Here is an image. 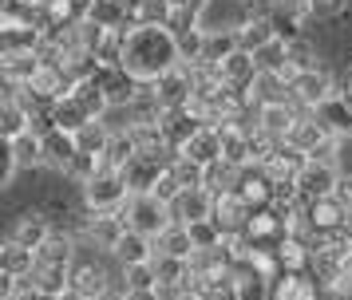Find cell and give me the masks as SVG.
I'll list each match as a JSON object with an SVG mask.
<instances>
[{"instance_id": "cell-1", "label": "cell", "mask_w": 352, "mask_h": 300, "mask_svg": "<svg viewBox=\"0 0 352 300\" xmlns=\"http://www.w3.org/2000/svg\"><path fill=\"white\" fill-rule=\"evenodd\" d=\"M139 83H159L162 76H170L175 67H182L178 56V40L166 28H131L123 40V63Z\"/></svg>"}, {"instance_id": "cell-2", "label": "cell", "mask_w": 352, "mask_h": 300, "mask_svg": "<svg viewBox=\"0 0 352 300\" xmlns=\"http://www.w3.org/2000/svg\"><path fill=\"white\" fill-rule=\"evenodd\" d=\"M83 202L91 214H123L131 202V189L123 182V174L111 170V166H103V170L83 186Z\"/></svg>"}, {"instance_id": "cell-3", "label": "cell", "mask_w": 352, "mask_h": 300, "mask_svg": "<svg viewBox=\"0 0 352 300\" xmlns=\"http://www.w3.org/2000/svg\"><path fill=\"white\" fill-rule=\"evenodd\" d=\"M123 218H127V225L135 229V233L151 237V241H159L175 221H170V209L159 202V198H151V194H139V198H131L127 209H123Z\"/></svg>"}, {"instance_id": "cell-4", "label": "cell", "mask_w": 352, "mask_h": 300, "mask_svg": "<svg viewBox=\"0 0 352 300\" xmlns=\"http://www.w3.org/2000/svg\"><path fill=\"white\" fill-rule=\"evenodd\" d=\"M340 189V174H336L333 162H320V158H309V166L297 174V198L305 205L320 202V198H333Z\"/></svg>"}, {"instance_id": "cell-5", "label": "cell", "mask_w": 352, "mask_h": 300, "mask_svg": "<svg viewBox=\"0 0 352 300\" xmlns=\"http://www.w3.org/2000/svg\"><path fill=\"white\" fill-rule=\"evenodd\" d=\"M96 83H99V91L107 95L111 111L131 107V103L139 99V91H143V83L131 76L127 67H99V71H96Z\"/></svg>"}, {"instance_id": "cell-6", "label": "cell", "mask_w": 352, "mask_h": 300, "mask_svg": "<svg viewBox=\"0 0 352 300\" xmlns=\"http://www.w3.org/2000/svg\"><path fill=\"white\" fill-rule=\"evenodd\" d=\"M289 95H293V103H301V107L313 115L320 103H329V99L336 95V83H333V76H329L324 67H317V71H301V76L293 79Z\"/></svg>"}, {"instance_id": "cell-7", "label": "cell", "mask_w": 352, "mask_h": 300, "mask_svg": "<svg viewBox=\"0 0 352 300\" xmlns=\"http://www.w3.org/2000/svg\"><path fill=\"white\" fill-rule=\"evenodd\" d=\"M309 221H313L317 237H336V233H344V229H352V209L333 194V198L309 202Z\"/></svg>"}, {"instance_id": "cell-8", "label": "cell", "mask_w": 352, "mask_h": 300, "mask_svg": "<svg viewBox=\"0 0 352 300\" xmlns=\"http://www.w3.org/2000/svg\"><path fill=\"white\" fill-rule=\"evenodd\" d=\"M250 218H254V209L241 202L234 189L214 198V225L222 229L226 241H230V237H245V229H250Z\"/></svg>"}, {"instance_id": "cell-9", "label": "cell", "mask_w": 352, "mask_h": 300, "mask_svg": "<svg viewBox=\"0 0 352 300\" xmlns=\"http://www.w3.org/2000/svg\"><path fill=\"white\" fill-rule=\"evenodd\" d=\"M151 91H155V99H159L162 111L190 107V99H194V76H190V67H186V63H182V67H175L170 76H162L159 83H151Z\"/></svg>"}, {"instance_id": "cell-10", "label": "cell", "mask_w": 352, "mask_h": 300, "mask_svg": "<svg viewBox=\"0 0 352 300\" xmlns=\"http://www.w3.org/2000/svg\"><path fill=\"white\" fill-rule=\"evenodd\" d=\"M265 16H270L277 40L293 44V40H301V28H305V20H309V0H273V8Z\"/></svg>"}, {"instance_id": "cell-11", "label": "cell", "mask_w": 352, "mask_h": 300, "mask_svg": "<svg viewBox=\"0 0 352 300\" xmlns=\"http://www.w3.org/2000/svg\"><path fill=\"white\" fill-rule=\"evenodd\" d=\"M234 194H238L250 209H270L273 205V178L265 174V166L250 162V166H241V178H238V189H234Z\"/></svg>"}, {"instance_id": "cell-12", "label": "cell", "mask_w": 352, "mask_h": 300, "mask_svg": "<svg viewBox=\"0 0 352 300\" xmlns=\"http://www.w3.org/2000/svg\"><path fill=\"white\" fill-rule=\"evenodd\" d=\"M202 126H206V123H202L190 107L162 111V115H159V130H162V139H166V146H170V150H182V146H186V142H190Z\"/></svg>"}, {"instance_id": "cell-13", "label": "cell", "mask_w": 352, "mask_h": 300, "mask_svg": "<svg viewBox=\"0 0 352 300\" xmlns=\"http://www.w3.org/2000/svg\"><path fill=\"white\" fill-rule=\"evenodd\" d=\"M72 292L83 297V300L111 297V277H107V268L96 265V261H76V265H72Z\"/></svg>"}, {"instance_id": "cell-14", "label": "cell", "mask_w": 352, "mask_h": 300, "mask_svg": "<svg viewBox=\"0 0 352 300\" xmlns=\"http://www.w3.org/2000/svg\"><path fill=\"white\" fill-rule=\"evenodd\" d=\"M313 119H317L336 142H352V103L344 95H333L329 103H320V107L313 111Z\"/></svg>"}, {"instance_id": "cell-15", "label": "cell", "mask_w": 352, "mask_h": 300, "mask_svg": "<svg viewBox=\"0 0 352 300\" xmlns=\"http://www.w3.org/2000/svg\"><path fill=\"white\" fill-rule=\"evenodd\" d=\"M162 170H166V162H159V158H146V154H139L135 162H127V166H123L119 174H123V182H127L131 198H139V194H151V189L159 186Z\"/></svg>"}, {"instance_id": "cell-16", "label": "cell", "mask_w": 352, "mask_h": 300, "mask_svg": "<svg viewBox=\"0 0 352 300\" xmlns=\"http://www.w3.org/2000/svg\"><path fill=\"white\" fill-rule=\"evenodd\" d=\"M257 79H261V67H257V60L250 56V51H238V56H230V60L222 63V83L230 87V91L254 95Z\"/></svg>"}, {"instance_id": "cell-17", "label": "cell", "mask_w": 352, "mask_h": 300, "mask_svg": "<svg viewBox=\"0 0 352 300\" xmlns=\"http://www.w3.org/2000/svg\"><path fill=\"white\" fill-rule=\"evenodd\" d=\"M214 218V194L210 189H186L175 205H170V221L175 225H194V221Z\"/></svg>"}, {"instance_id": "cell-18", "label": "cell", "mask_w": 352, "mask_h": 300, "mask_svg": "<svg viewBox=\"0 0 352 300\" xmlns=\"http://www.w3.org/2000/svg\"><path fill=\"white\" fill-rule=\"evenodd\" d=\"M257 123L277 142H289L293 126L301 123V115H297V107H289V103H265V107H257Z\"/></svg>"}, {"instance_id": "cell-19", "label": "cell", "mask_w": 352, "mask_h": 300, "mask_svg": "<svg viewBox=\"0 0 352 300\" xmlns=\"http://www.w3.org/2000/svg\"><path fill=\"white\" fill-rule=\"evenodd\" d=\"M127 218L123 214H91V221H87V237L96 241L99 249H111L115 253V245L127 237Z\"/></svg>"}, {"instance_id": "cell-20", "label": "cell", "mask_w": 352, "mask_h": 300, "mask_svg": "<svg viewBox=\"0 0 352 300\" xmlns=\"http://www.w3.org/2000/svg\"><path fill=\"white\" fill-rule=\"evenodd\" d=\"M40 150H44V162L48 166H56V170H64L76 162V154H80V139L76 135H67V130H52L48 139H40Z\"/></svg>"}, {"instance_id": "cell-21", "label": "cell", "mask_w": 352, "mask_h": 300, "mask_svg": "<svg viewBox=\"0 0 352 300\" xmlns=\"http://www.w3.org/2000/svg\"><path fill=\"white\" fill-rule=\"evenodd\" d=\"M182 154L190 158V162H198V166L222 162V130H218V126H202V130L182 146Z\"/></svg>"}, {"instance_id": "cell-22", "label": "cell", "mask_w": 352, "mask_h": 300, "mask_svg": "<svg viewBox=\"0 0 352 300\" xmlns=\"http://www.w3.org/2000/svg\"><path fill=\"white\" fill-rule=\"evenodd\" d=\"M273 40H277V32H273L270 16H250V20L238 24V44H241V51H250V56L265 51Z\"/></svg>"}, {"instance_id": "cell-23", "label": "cell", "mask_w": 352, "mask_h": 300, "mask_svg": "<svg viewBox=\"0 0 352 300\" xmlns=\"http://www.w3.org/2000/svg\"><path fill=\"white\" fill-rule=\"evenodd\" d=\"M52 233H56V229L48 225V218H44V214H24V218L12 225L8 241H16V245H24V249H32V253H36Z\"/></svg>"}, {"instance_id": "cell-24", "label": "cell", "mask_w": 352, "mask_h": 300, "mask_svg": "<svg viewBox=\"0 0 352 300\" xmlns=\"http://www.w3.org/2000/svg\"><path fill=\"white\" fill-rule=\"evenodd\" d=\"M241 44H238V28H218V32H206V47H202V63L210 67H222L230 56H238Z\"/></svg>"}, {"instance_id": "cell-25", "label": "cell", "mask_w": 352, "mask_h": 300, "mask_svg": "<svg viewBox=\"0 0 352 300\" xmlns=\"http://www.w3.org/2000/svg\"><path fill=\"white\" fill-rule=\"evenodd\" d=\"M0 273L16 277V281H28L36 273V253L16 245V241H4V249H0Z\"/></svg>"}, {"instance_id": "cell-26", "label": "cell", "mask_w": 352, "mask_h": 300, "mask_svg": "<svg viewBox=\"0 0 352 300\" xmlns=\"http://www.w3.org/2000/svg\"><path fill=\"white\" fill-rule=\"evenodd\" d=\"M155 241L151 237H143V233H135V229H127V237L115 245V257L123 261V268H131V265H151L155 261Z\"/></svg>"}, {"instance_id": "cell-27", "label": "cell", "mask_w": 352, "mask_h": 300, "mask_svg": "<svg viewBox=\"0 0 352 300\" xmlns=\"http://www.w3.org/2000/svg\"><path fill=\"white\" fill-rule=\"evenodd\" d=\"M28 126H32V115H28V107L20 99H4L0 103V135H4V142L24 139Z\"/></svg>"}, {"instance_id": "cell-28", "label": "cell", "mask_w": 352, "mask_h": 300, "mask_svg": "<svg viewBox=\"0 0 352 300\" xmlns=\"http://www.w3.org/2000/svg\"><path fill=\"white\" fill-rule=\"evenodd\" d=\"M52 119H56V126L60 130H67V135H80L87 123H96L87 111H83V103L76 99V95H67V99H60L56 107H52Z\"/></svg>"}, {"instance_id": "cell-29", "label": "cell", "mask_w": 352, "mask_h": 300, "mask_svg": "<svg viewBox=\"0 0 352 300\" xmlns=\"http://www.w3.org/2000/svg\"><path fill=\"white\" fill-rule=\"evenodd\" d=\"M139 158V142L131 130H115L111 142H107V150H103V166H111V170H123L127 162Z\"/></svg>"}, {"instance_id": "cell-30", "label": "cell", "mask_w": 352, "mask_h": 300, "mask_svg": "<svg viewBox=\"0 0 352 300\" xmlns=\"http://www.w3.org/2000/svg\"><path fill=\"white\" fill-rule=\"evenodd\" d=\"M222 130V162L230 166H250V135L238 130V126H218Z\"/></svg>"}, {"instance_id": "cell-31", "label": "cell", "mask_w": 352, "mask_h": 300, "mask_svg": "<svg viewBox=\"0 0 352 300\" xmlns=\"http://www.w3.org/2000/svg\"><path fill=\"white\" fill-rule=\"evenodd\" d=\"M155 249L166 253V257H178V261H190V257H194L190 229H186V225H170V229H166L159 241H155Z\"/></svg>"}, {"instance_id": "cell-32", "label": "cell", "mask_w": 352, "mask_h": 300, "mask_svg": "<svg viewBox=\"0 0 352 300\" xmlns=\"http://www.w3.org/2000/svg\"><path fill=\"white\" fill-rule=\"evenodd\" d=\"M36 261H44V265H76V245H72V237L52 233L48 241L36 249Z\"/></svg>"}, {"instance_id": "cell-33", "label": "cell", "mask_w": 352, "mask_h": 300, "mask_svg": "<svg viewBox=\"0 0 352 300\" xmlns=\"http://www.w3.org/2000/svg\"><path fill=\"white\" fill-rule=\"evenodd\" d=\"M194 292H198L202 300H241V288H238V277H234V273H222V277L198 281Z\"/></svg>"}, {"instance_id": "cell-34", "label": "cell", "mask_w": 352, "mask_h": 300, "mask_svg": "<svg viewBox=\"0 0 352 300\" xmlns=\"http://www.w3.org/2000/svg\"><path fill=\"white\" fill-rule=\"evenodd\" d=\"M170 16H175V0H143L135 24H143V28H166Z\"/></svg>"}, {"instance_id": "cell-35", "label": "cell", "mask_w": 352, "mask_h": 300, "mask_svg": "<svg viewBox=\"0 0 352 300\" xmlns=\"http://www.w3.org/2000/svg\"><path fill=\"white\" fill-rule=\"evenodd\" d=\"M111 135H115V130H111L107 123H87L80 135H76V139H80V150H83V154H99V158H103L107 142H111Z\"/></svg>"}, {"instance_id": "cell-36", "label": "cell", "mask_w": 352, "mask_h": 300, "mask_svg": "<svg viewBox=\"0 0 352 300\" xmlns=\"http://www.w3.org/2000/svg\"><path fill=\"white\" fill-rule=\"evenodd\" d=\"M170 170H175V178L182 182V189H206V166L190 162L186 154H178L175 162H170Z\"/></svg>"}, {"instance_id": "cell-37", "label": "cell", "mask_w": 352, "mask_h": 300, "mask_svg": "<svg viewBox=\"0 0 352 300\" xmlns=\"http://www.w3.org/2000/svg\"><path fill=\"white\" fill-rule=\"evenodd\" d=\"M123 284H127V292H155L159 273H155V265H131L123 268Z\"/></svg>"}, {"instance_id": "cell-38", "label": "cell", "mask_w": 352, "mask_h": 300, "mask_svg": "<svg viewBox=\"0 0 352 300\" xmlns=\"http://www.w3.org/2000/svg\"><path fill=\"white\" fill-rule=\"evenodd\" d=\"M190 229V241H194V253H206V249H218L226 237H222V229L214 225V218L210 221H194V225H186Z\"/></svg>"}, {"instance_id": "cell-39", "label": "cell", "mask_w": 352, "mask_h": 300, "mask_svg": "<svg viewBox=\"0 0 352 300\" xmlns=\"http://www.w3.org/2000/svg\"><path fill=\"white\" fill-rule=\"evenodd\" d=\"M289 67H293L297 76H301V71H317V47L309 44L305 36L289 44Z\"/></svg>"}, {"instance_id": "cell-40", "label": "cell", "mask_w": 352, "mask_h": 300, "mask_svg": "<svg viewBox=\"0 0 352 300\" xmlns=\"http://www.w3.org/2000/svg\"><path fill=\"white\" fill-rule=\"evenodd\" d=\"M99 170H103V158H99V154H83V150H80V154H76V162L67 166V178H76L80 186H87Z\"/></svg>"}, {"instance_id": "cell-41", "label": "cell", "mask_w": 352, "mask_h": 300, "mask_svg": "<svg viewBox=\"0 0 352 300\" xmlns=\"http://www.w3.org/2000/svg\"><path fill=\"white\" fill-rule=\"evenodd\" d=\"M182 194H186V189H182V182H178V178H175V170H170V166H166V170H162L159 186L151 189V198H159V202L166 205V209H170V205H175L178 198H182Z\"/></svg>"}, {"instance_id": "cell-42", "label": "cell", "mask_w": 352, "mask_h": 300, "mask_svg": "<svg viewBox=\"0 0 352 300\" xmlns=\"http://www.w3.org/2000/svg\"><path fill=\"white\" fill-rule=\"evenodd\" d=\"M202 28V16L198 12H182V8H175V16H170V24H166V32L175 36V40H182V36H190V32Z\"/></svg>"}, {"instance_id": "cell-43", "label": "cell", "mask_w": 352, "mask_h": 300, "mask_svg": "<svg viewBox=\"0 0 352 300\" xmlns=\"http://www.w3.org/2000/svg\"><path fill=\"white\" fill-rule=\"evenodd\" d=\"M349 8V0H309V20H336Z\"/></svg>"}, {"instance_id": "cell-44", "label": "cell", "mask_w": 352, "mask_h": 300, "mask_svg": "<svg viewBox=\"0 0 352 300\" xmlns=\"http://www.w3.org/2000/svg\"><path fill=\"white\" fill-rule=\"evenodd\" d=\"M12 150H16L20 166H24V162H44V150H40V139H36V135L16 139V142H12Z\"/></svg>"}, {"instance_id": "cell-45", "label": "cell", "mask_w": 352, "mask_h": 300, "mask_svg": "<svg viewBox=\"0 0 352 300\" xmlns=\"http://www.w3.org/2000/svg\"><path fill=\"white\" fill-rule=\"evenodd\" d=\"M20 170V158L12 150V142H4V162H0V186H12V178Z\"/></svg>"}, {"instance_id": "cell-46", "label": "cell", "mask_w": 352, "mask_h": 300, "mask_svg": "<svg viewBox=\"0 0 352 300\" xmlns=\"http://www.w3.org/2000/svg\"><path fill=\"white\" fill-rule=\"evenodd\" d=\"M16 300H64V297H52V292H40V288H32V284H24V292H20Z\"/></svg>"}, {"instance_id": "cell-47", "label": "cell", "mask_w": 352, "mask_h": 300, "mask_svg": "<svg viewBox=\"0 0 352 300\" xmlns=\"http://www.w3.org/2000/svg\"><path fill=\"white\" fill-rule=\"evenodd\" d=\"M206 4L210 0H175V8H182V12H198V16L206 12Z\"/></svg>"}, {"instance_id": "cell-48", "label": "cell", "mask_w": 352, "mask_h": 300, "mask_svg": "<svg viewBox=\"0 0 352 300\" xmlns=\"http://www.w3.org/2000/svg\"><path fill=\"white\" fill-rule=\"evenodd\" d=\"M336 198H340V202L352 209V174H349V178H340V189H336Z\"/></svg>"}, {"instance_id": "cell-49", "label": "cell", "mask_w": 352, "mask_h": 300, "mask_svg": "<svg viewBox=\"0 0 352 300\" xmlns=\"http://www.w3.org/2000/svg\"><path fill=\"white\" fill-rule=\"evenodd\" d=\"M123 300H166V297H162V288H155V292H123Z\"/></svg>"}, {"instance_id": "cell-50", "label": "cell", "mask_w": 352, "mask_h": 300, "mask_svg": "<svg viewBox=\"0 0 352 300\" xmlns=\"http://www.w3.org/2000/svg\"><path fill=\"white\" fill-rule=\"evenodd\" d=\"M162 297H166V292H162ZM166 300H202V297H198L194 288H178V292H170Z\"/></svg>"}, {"instance_id": "cell-51", "label": "cell", "mask_w": 352, "mask_h": 300, "mask_svg": "<svg viewBox=\"0 0 352 300\" xmlns=\"http://www.w3.org/2000/svg\"><path fill=\"white\" fill-rule=\"evenodd\" d=\"M119 4L127 8V16H131V20H135V16H139V8H143V0H119Z\"/></svg>"}, {"instance_id": "cell-52", "label": "cell", "mask_w": 352, "mask_h": 300, "mask_svg": "<svg viewBox=\"0 0 352 300\" xmlns=\"http://www.w3.org/2000/svg\"><path fill=\"white\" fill-rule=\"evenodd\" d=\"M344 99H349V103H352V76H349V91H344Z\"/></svg>"}, {"instance_id": "cell-53", "label": "cell", "mask_w": 352, "mask_h": 300, "mask_svg": "<svg viewBox=\"0 0 352 300\" xmlns=\"http://www.w3.org/2000/svg\"><path fill=\"white\" fill-rule=\"evenodd\" d=\"M64 300H83V297H76V292H64Z\"/></svg>"}, {"instance_id": "cell-54", "label": "cell", "mask_w": 352, "mask_h": 300, "mask_svg": "<svg viewBox=\"0 0 352 300\" xmlns=\"http://www.w3.org/2000/svg\"><path fill=\"white\" fill-rule=\"evenodd\" d=\"M103 300H123V297H119V292H111V297H103Z\"/></svg>"}, {"instance_id": "cell-55", "label": "cell", "mask_w": 352, "mask_h": 300, "mask_svg": "<svg viewBox=\"0 0 352 300\" xmlns=\"http://www.w3.org/2000/svg\"><path fill=\"white\" fill-rule=\"evenodd\" d=\"M349 300H352V292H349Z\"/></svg>"}]
</instances>
